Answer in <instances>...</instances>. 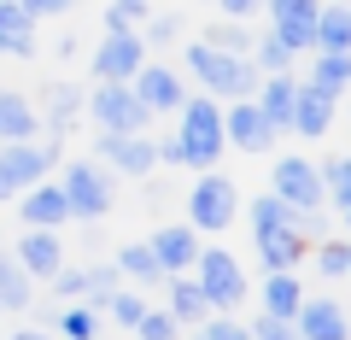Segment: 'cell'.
Segmentation results:
<instances>
[{"mask_svg": "<svg viewBox=\"0 0 351 340\" xmlns=\"http://www.w3.org/2000/svg\"><path fill=\"white\" fill-rule=\"evenodd\" d=\"M176 152H182V170H217V159L228 152L223 141V100L211 94H188L182 112H176Z\"/></svg>", "mask_w": 351, "mask_h": 340, "instance_id": "obj_1", "label": "cell"}, {"mask_svg": "<svg viewBox=\"0 0 351 340\" xmlns=\"http://www.w3.org/2000/svg\"><path fill=\"white\" fill-rule=\"evenodd\" d=\"M188 71L199 76V89L211 94V100H252L258 94V82H263V71L252 59H234V53H217V47H205V41H188Z\"/></svg>", "mask_w": 351, "mask_h": 340, "instance_id": "obj_2", "label": "cell"}, {"mask_svg": "<svg viewBox=\"0 0 351 340\" xmlns=\"http://www.w3.org/2000/svg\"><path fill=\"white\" fill-rule=\"evenodd\" d=\"M188 276H193V288L205 293L211 317H234L240 305H246V293H252L246 270H240V258L228 247H199V258H193Z\"/></svg>", "mask_w": 351, "mask_h": 340, "instance_id": "obj_3", "label": "cell"}, {"mask_svg": "<svg viewBox=\"0 0 351 340\" xmlns=\"http://www.w3.org/2000/svg\"><path fill=\"white\" fill-rule=\"evenodd\" d=\"M64 159V141H12V147H0V200H18L24 188H36V182H47L53 170H59Z\"/></svg>", "mask_w": 351, "mask_h": 340, "instance_id": "obj_4", "label": "cell"}, {"mask_svg": "<svg viewBox=\"0 0 351 340\" xmlns=\"http://www.w3.org/2000/svg\"><path fill=\"white\" fill-rule=\"evenodd\" d=\"M82 124H94V135H147L152 117L141 112L129 82H94L82 94Z\"/></svg>", "mask_w": 351, "mask_h": 340, "instance_id": "obj_5", "label": "cell"}, {"mask_svg": "<svg viewBox=\"0 0 351 340\" xmlns=\"http://www.w3.org/2000/svg\"><path fill=\"white\" fill-rule=\"evenodd\" d=\"M240 217V188L223 170H199V182L188 188V229L193 235H228Z\"/></svg>", "mask_w": 351, "mask_h": 340, "instance_id": "obj_6", "label": "cell"}, {"mask_svg": "<svg viewBox=\"0 0 351 340\" xmlns=\"http://www.w3.org/2000/svg\"><path fill=\"white\" fill-rule=\"evenodd\" d=\"M59 188H64V205H71V223H100L112 212V170L94 159H71Z\"/></svg>", "mask_w": 351, "mask_h": 340, "instance_id": "obj_7", "label": "cell"}, {"mask_svg": "<svg viewBox=\"0 0 351 340\" xmlns=\"http://www.w3.org/2000/svg\"><path fill=\"white\" fill-rule=\"evenodd\" d=\"M129 94L141 100L147 117H176L182 100H188V82H182V71H176L170 59H147L135 76H129Z\"/></svg>", "mask_w": 351, "mask_h": 340, "instance_id": "obj_8", "label": "cell"}, {"mask_svg": "<svg viewBox=\"0 0 351 340\" xmlns=\"http://www.w3.org/2000/svg\"><path fill=\"white\" fill-rule=\"evenodd\" d=\"M269 194H276L287 212H322V177H316V159L304 152H281L269 164Z\"/></svg>", "mask_w": 351, "mask_h": 340, "instance_id": "obj_9", "label": "cell"}, {"mask_svg": "<svg viewBox=\"0 0 351 340\" xmlns=\"http://www.w3.org/2000/svg\"><path fill=\"white\" fill-rule=\"evenodd\" d=\"M147 41H141V30H106L100 41H94V82H129V76L147 65Z\"/></svg>", "mask_w": 351, "mask_h": 340, "instance_id": "obj_10", "label": "cell"}, {"mask_svg": "<svg viewBox=\"0 0 351 340\" xmlns=\"http://www.w3.org/2000/svg\"><path fill=\"white\" fill-rule=\"evenodd\" d=\"M94 152H100L94 164H106L112 177H135V182H147L152 170H158V147H152L147 135H94Z\"/></svg>", "mask_w": 351, "mask_h": 340, "instance_id": "obj_11", "label": "cell"}, {"mask_svg": "<svg viewBox=\"0 0 351 340\" xmlns=\"http://www.w3.org/2000/svg\"><path fill=\"white\" fill-rule=\"evenodd\" d=\"M263 12H269V36L287 41L293 53H316V12H322V0H263Z\"/></svg>", "mask_w": 351, "mask_h": 340, "instance_id": "obj_12", "label": "cell"}, {"mask_svg": "<svg viewBox=\"0 0 351 340\" xmlns=\"http://www.w3.org/2000/svg\"><path fill=\"white\" fill-rule=\"evenodd\" d=\"M223 141H228L234 152H269L281 135L269 129V117H263L252 100H228V106H223Z\"/></svg>", "mask_w": 351, "mask_h": 340, "instance_id": "obj_13", "label": "cell"}, {"mask_svg": "<svg viewBox=\"0 0 351 340\" xmlns=\"http://www.w3.org/2000/svg\"><path fill=\"white\" fill-rule=\"evenodd\" d=\"M293 328H299V340H351V311L334 293H304Z\"/></svg>", "mask_w": 351, "mask_h": 340, "instance_id": "obj_14", "label": "cell"}, {"mask_svg": "<svg viewBox=\"0 0 351 340\" xmlns=\"http://www.w3.org/2000/svg\"><path fill=\"white\" fill-rule=\"evenodd\" d=\"M82 94H88V89H76V82H64V76L41 89L36 117L47 124V135H53V141H64V135H76V129H82Z\"/></svg>", "mask_w": 351, "mask_h": 340, "instance_id": "obj_15", "label": "cell"}, {"mask_svg": "<svg viewBox=\"0 0 351 340\" xmlns=\"http://www.w3.org/2000/svg\"><path fill=\"white\" fill-rule=\"evenodd\" d=\"M12 258H18V270H24L29 282H53L64 270V235L59 229H29L12 247Z\"/></svg>", "mask_w": 351, "mask_h": 340, "instance_id": "obj_16", "label": "cell"}, {"mask_svg": "<svg viewBox=\"0 0 351 340\" xmlns=\"http://www.w3.org/2000/svg\"><path fill=\"white\" fill-rule=\"evenodd\" d=\"M199 247H205V240L193 235L188 223H164V229H152V240H147V252L158 258L164 276H188L193 258H199Z\"/></svg>", "mask_w": 351, "mask_h": 340, "instance_id": "obj_17", "label": "cell"}, {"mask_svg": "<svg viewBox=\"0 0 351 340\" xmlns=\"http://www.w3.org/2000/svg\"><path fill=\"white\" fill-rule=\"evenodd\" d=\"M18 217H24L29 229H64L71 223V205H64V188L59 182H36V188H24L18 194Z\"/></svg>", "mask_w": 351, "mask_h": 340, "instance_id": "obj_18", "label": "cell"}, {"mask_svg": "<svg viewBox=\"0 0 351 340\" xmlns=\"http://www.w3.org/2000/svg\"><path fill=\"white\" fill-rule=\"evenodd\" d=\"M293 100H299V76H293V71L263 76L258 94H252V106L269 117V129H276V135H287V124H293Z\"/></svg>", "mask_w": 351, "mask_h": 340, "instance_id": "obj_19", "label": "cell"}, {"mask_svg": "<svg viewBox=\"0 0 351 340\" xmlns=\"http://www.w3.org/2000/svg\"><path fill=\"white\" fill-rule=\"evenodd\" d=\"M334 117H339V100H328L322 89H311V82H299V100H293V135H304V141H322L328 129H334Z\"/></svg>", "mask_w": 351, "mask_h": 340, "instance_id": "obj_20", "label": "cell"}, {"mask_svg": "<svg viewBox=\"0 0 351 340\" xmlns=\"http://www.w3.org/2000/svg\"><path fill=\"white\" fill-rule=\"evenodd\" d=\"M41 135V117H36V100L18 89H0V147L12 141H36Z\"/></svg>", "mask_w": 351, "mask_h": 340, "instance_id": "obj_21", "label": "cell"}, {"mask_svg": "<svg viewBox=\"0 0 351 340\" xmlns=\"http://www.w3.org/2000/svg\"><path fill=\"white\" fill-rule=\"evenodd\" d=\"M36 53V18L18 0H0V59H29Z\"/></svg>", "mask_w": 351, "mask_h": 340, "instance_id": "obj_22", "label": "cell"}, {"mask_svg": "<svg viewBox=\"0 0 351 340\" xmlns=\"http://www.w3.org/2000/svg\"><path fill=\"white\" fill-rule=\"evenodd\" d=\"M304 258H311V240L299 235V229H281V235H269V240H258V264L269 270V276H276V270H299Z\"/></svg>", "mask_w": 351, "mask_h": 340, "instance_id": "obj_23", "label": "cell"}, {"mask_svg": "<svg viewBox=\"0 0 351 340\" xmlns=\"http://www.w3.org/2000/svg\"><path fill=\"white\" fill-rule=\"evenodd\" d=\"M164 311L176 317V323H188V328H199L205 317H211V305H205V293L193 288V276H164Z\"/></svg>", "mask_w": 351, "mask_h": 340, "instance_id": "obj_24", "label": "cell"}, {"mask_svg": "<svg viewBox=\"0 0 351 340\" xmlns=\"http://www.w3.org/2000/svg\"><path fill=\"white\" fill-rule=\"evenodd\" d=\"M258 299H263V311L269 317H299V305H304V288H299V276L293 270H276V276H263V288H258Z\"/></svg>", "mask_w": 351, "mask_h": 340, "instance_id": "obj_25", "label": "cell"}, {"mask_svg": "<svg viewBox=\"0 0 351 340\" xmlns=\"http://www.w3.org/2000/svg\"><path fill=\"white\" fill-rule=\"evenodd\" d=\"M304 82H311V89H322L328 100H346V89H351V53H316Z\"/></svg>", "mask_w": 351, "mask_h": 340, "instance_id": "obj_26", "label": "cell"}, {"mask_svg": "<svg viewBox=\"0 0 351 340\" xmlns=\"http://www.w3.org/2000/svg\"><path fill=\"white\" fill-rule=\"evenodd\" d=\"M316 53H351V6L322 0V12H316Z\"/></svg>", "mask_w": 351, "mask_h": 340, "instance_id": "obj_27", "label": "cell"}, {"mask_svg": "<svg viewBox=\"0 0 351 340\" xmlns=\"http://www.w3.org/2000/svg\"><path fill=\"white\" fill-rule=\"evenodd\" d=\"M112 264H117V276L129 282V288H152V282H164V270H158V258L147 252V240H129V247H117L112 252Z\"/></svg>", "mask_w": 351, "mask_h": 340, "instance_id": "obj_28", "label": "cell"}, {"mask_svg": "<svg viewBox=\"0 0 351 340\" xmlns=\"http://www.w3.org/2000/svg\"><path fill=\"white\" fill-rule=\"evenodd\" d=\"M205 47H217V53H234V59H252V41H258V30L252 24H240V18H217V24H205Z\"/></svg>", "mask_w": 351, "mask_h": 340, "instance_id": "obj_29", "label": "cell"}, {"mask_svg": "<svg viewBox=\"0 0 351 340\" xmlns=\"http://www.w3.org/2000/svg\"><path fill=\"white\" fill-rule=\"evenodd\" d=\"M316 177H322V205L351 212V152H334L328 164H316Z\"/></svg>", "mask_w": 351, "mask_h": 340, "instance_id": "obj_30", "label": "cell"}, {"mask_svg": "<svg viewBox=\"0 0 351 340\" xmlns=\"http://www.w3.org/2000/svg\"><path fill=\"white\" fill-rule=\"evenodd\" d=\"M29 299H36V282L18 270L12 252H0V311H29Z\"/></svg>", "mask_w": 351, "mask_h": 340, "instance_id": "obj_31", "label": "cell"}, {"mask_svg": "<svg viewBox=\"0 0 351 340\" xmlns=\"http://www.w3.org/2000/svg\"><path fill=\"white\" fill-rule=\"evenodd\" d=\"M100 328H106V317L94 311V305H64V311L53 317V335L59 340H100Z\"/></svg>", "mask_w": 351, "mask_h": 340, "instance_id": "obj_32", "label": "cell"}, {"mask_svg": "<svg viewBox=\"0 0 351 340\" xmlns=\"http://www.w3.org/2000/svg\"><path fill=\"white\" fill-rule=\"evenodd\" d=\"M311 258H316V270H322L328 282H351V235H328V240H316Z\"/></svg>", "mask_w": 351, "mask_h": 340, "instance_id": "obj_33", "label": "cell"}, {"mask_svg": "<svg viewBox=\"0 0 351 340\" xmlns=\"http://www.w3.org/2000/svg\"><path fill=\"white\" fill-rule=\"evenodd\" d=\"M246 217H252V240H269V235H281V229L293 223V212L276 200V194H258V200L246 205Z\"/></svg>", "mask_w": 351, "mask_h": 340, "instance_id": "obj_34", "label": "cell"}, {"mask_svg": "<svg viewBox=\"0 0 351 340\" xmlns=\"http://www.w3.org/2000/svg\"><path fill=\"white\" fill-rule=\"evenodd\" d=\"M100 317H106V323H117V328H135L141 317H147V293H141V288H129V282H123V288H117L112 299L100 305Z\"/></svg>", "mask_w": 351, "mask_h": 340, "instance_id": "obj_35", "label": "cell"}, {"mask_svg": "<svg viewBox=\"0 0 351 340\" xmlns=\"http://www.w3.org/2000/svg\"><path fill=\"white\" fill-rule=\"evenodd\" d=\"M293 59H299V53H293L287 41H276L269 30H263V36L252 41V65H258L263 76H276V71H293Z\"/></svg>", "mask_w": 351, "mask_h": 340, "instance_id": "obj_36", "label": "cell"}, {"mask_svg": "<svg viewBox=\"0 0 351 340\" xmlns=\"http://www.w3.org/2000/svg\"><path fill=\"white\" fill-rule=\"evenodd\" d=\"M117 288H123V276H117V264H88V270H82V299L94 305V311H100V305L112 299Z\"/></svg>", "mask_w": 351, "mask_h": 340, "instance_id": "obj_37", "label": "cell"}, {"mask_svg": "<svg viewBox=\"0 0 351 340\" xmlns=\"http://www.w3.org/2000/svg\"><path fill=\"white\" fill-rule=\"evenodd\" d=\"M129 335H135V340H182V323H176L164 305H147V317H141Z\"/></svg>", "mask_w": 351, "mask_h": 340, "instance_id": "obj_38", "label": "cell"}, {"mask_svg": "<svg viewBox=\"0 0 351 340\" xmlns=\"http://www.w3.org/2000/svg\"><path fill=\"white\" fill-rule=\"evenodd\" d=\"M141 41H147V53H152V47H170V41H182V18H176V12H147Z\"/></svg>", "mask_w": 351, "mask_h": 340, "instance_id": "obj_39", "label": "cell"}, {"mask_svg": "<svg viewBox=\"0 0 351 340\" xmlns=\"http://www.w3.org/2000/svg\"><path fill=\"white\" fill-rule=\"evenodd\" d=\"M152 12V0H112L106 6V30H141Z\"/></svg>", "mask_w": 351, "mask_h": 340, "instance_id": "obj_40", "label": "cell"}, {"mask_svg": "<svg viewBox=\"0 0 351 340\" xmlns=\"http://www.w3.org/2000/svg\"><path fill=\"white\" fill-rule=\"evenodd\" d=\"M246 335H252V340H299V328H293L287 317H269V311H258V317L246 323Z\"/></svg>", "mask_w": 351, "mask_h": 340, "instance_id": "obj_41", "label": "cell"}, {"mask_svg": "<svg viewBox=\"0 0 351 340\" xmlns=\"http://www.w3.org/2000/svg\"><path fill=\"white\" fill-rule=\"evenodd\" d=\"M199 340H252L240 317H205L199 323Z\"/></svg>", "mask_w": 351, "mask_h": 340, "instance_id": "obj_42", "label": "cell"}, {"mask_svg": "<svg viewBox=\"0 0 351 340\" xmlns=\"http://www.w3.org/2000/svg\"><path fill=\"white\" fill-rule=\"evenodd\" d=\"M47 288H53V299H64V305H76V299H82V270H59V276H53Z\"/></svg>", "mask_w": 351, "mask_h": 340, "instance_id": "obj_43", "label": "cell"}, {"mask_svg": "<svg viewBox=\"0 0 351 340\" xmlns=\"http://www.w3.org/2000/svg\"><path fill=\"white\" fill-rule=\"evenodd\" d=\"M211 6H217L223 18H240V24H252V18L263 12V0H211Z\"/></svg>", "mask_w": 351, "mask_h": 340, "instance_id": "obj_44", "label": "cell"}, {"mask_svg": "<svg viewBox=\"0 0 351 340\" xmlns=\"http://www.w3.org/2000/svg\"><path fill=\"white\" fill-rule=\"evenodd\" d=\"M18 6H24V12L36 18V24H41V18H59V12H71V0H18Z\"/></svg>", "mask_w": 351, "mask_h": 340, "instance_id": "obj_45", "label": "cell"}, {"mask_svg": "<svg viewBox=\"0 0 351 340\" xmlns=\"http://www.w3.org/2000/svg\"><path fill=\"white\" fill-rule=\"evenodd\" d=\"M12 340H53V335H47V328H18Z\"/></svg>", "mask_w": 351, "mask_h": 340, "instance_id": "obj_46", "label": "cell"}, {"mask_svg": "<svg viewBox=\"0 0 351 340\" xmlns=\"http://www.w3.org/2000/svg\"><path fill=\"white\" fill-rule=\"evenodd\" d=\"M334 6H351V0H334Z\"/></svg>", "mask_w": 351, "mask_h": 340, "instance_id": "obj_47", "label": "cell"}, {"mask_svg": "<svg viewBox=\"0 0 351 340\" xmlns=\"http://www.w3.org/2000/svg\"><path fill=\"white\" fill-rule=\"evenodd\" d=\"M0 252H6V235H0Z\"/></svg>", "mask_w": 351, "mask_h": 340, "instance_id": "obj_48", "label": "cell"}, {"mask_svg": "<svg viewBox=\"0 0 351 340\" xmlns=\"http://www.w3.org/2000/svg\"><path fill=\"white\" fill-rule=\"evenodd\" d=\"M346 229H351V212H346Z\"/></svg>", "mask_w": 351, "mask_h": 340, "instance_id": "obj_49", "label": "cell"}, {"mask_svg": "<svg viewBox=\"0 0 351 340\" xmlns=\"http://www.w3.org/2000/svg\"><path fill=\"white\" fill-rule=\"evenodd\" d=\"M193 340H199V335H193Z\"/></svg>", "mask_w": 351, "mask_h": 340, "instance_id": "obj_50", "label": "cell"}, {"mask_svg": "<svg viewBox=\"0 0 351 340\" xmlns=\"http://www.w3.org/2000/svg\"><path fill=\"white\" fill-rule=\"evenodd\" d=\"M346 311H351V305H346Z\"/></svg>", "mask_w": 351, "mask_h": 340, "instance_id": "obj_51", "label": "cell"}, {"mask_svg": "<svg viewBox=\"0 0 351 340\" xmlns=\"http://www.w3.org/2000/svg\"><path fill=\"white\" fill-rule=\"evenodd\" d=\"M71 6H76V0H71Z\"/></svg>", "mask_w": 351, "mask_h": 340, "instance_id": "obj_52", "label": "cell"}, {"mask_svg": "<svg viewBox=\"0 0 351 340\" xmlns=\"http://www.w3.org/2000/svg\"><path fill=\"white\" fill-rule=\"evenodd\" d=\"M346 117H351V112H346Z\"/></svg>", "mask_w": 351, "mask_h": 340, "instance_id": "obj_53", "label": "cell"}]
</instances>
